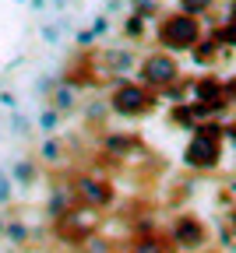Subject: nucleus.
<instances>
[{
    "label": "nucleus",
    "mask_w": 236,
    "mask_h": 253,
    "mask_svg": "<svg viewBox=\"0 0 236 253\" xmlns=\"http://www.w3.org/2000/svg\"><path fill=\"white\" fill-rule=\"evenodd\" d=\"M201 39H205V28H201V18L173 11V14H162L155 25V42L166 53H190Z\"/></svg>",
    "instance_id": "obj_1"
},
{
    "label": "nucleus",
    "mask_w": 236,
    "mask_h": 253,
    "mask_svg": "<svg viewBox=\"0 0 236 253\" xmlns=\"http://www.w3.org/2000/svg\"><path fill=\"white\" fill-rule=\"evenodd\" d=\"M106 99H110L113 116H123V120H141V116H148V113L159 106V91L145 88L138 78H123V81H117V84L110 88Z\"/></svg>",
    "instance_id": "obj_2"
},
{
    "label": "nucleus",
    "mask_w": 236,
    "mask_h": 253,
    "mask_svg": "<svg viewBox=\"0 0 236 253\" xmlns=\"http://www.w3.org/2000/svg\"><path fill=\"white\" fill-rule=\"evenodd\" d=\"M138 78L145 88H152V91H162L166 84H173L177 78H183L180 74V63H177V53H166V49H155V53H148L141 63H138Z\"/></svg>",
    "instance_id": "obj_3"
},
{
    "label": "nucleus",
    "mask_w": 236,
    "mask_h": 253,
    "mask_svg": "<svg viewBox=\"0 0 236 253\" xmlns=\"http://www.w3.org/2000/svg\"><path fill=\"white\" fill-rule=\"evenodd\" d=\"M71 186L85 208H95V211H106L113 208L117 201V186L110 176H99V172H74L71 176Z\"/></svg>",
    "instance_id": "obj_4"
},
{
    "label": "nucleus",
    "mask_w": 236,
    "mask_h": 253,
    "mask_svg": "<svg viewBox=\"0 0 236 253\" xmlns=\"http://www.w3.org/2000/svg\"><path fill=\"white\" fill-rule=\"evenodd\" d=\"M166 236H170L173 250H190V253H201V250L208 246V225H205V221H201L197 214H177Z\"/></svg>",
    "instance_id": "obj_5"
},
{
    "label": "nucleus",
    "mask_w": 236,
    "mask_h": 253,
    "mask_svg": "<svg viewBox=\"0 0 236 253\" xmlns=\"http://www.w3.org/2000/svg\"><path fill=\"white\" fill-rule=\"evenodd\" d=\"M95 63H99V74L103 78H110L113 84L117 81H123V78H134L138 74V56H134V49H120V46H106V49H99L95 53Z\"/></svg>",
    "instance_id": "obj_6"
},
{
    "label": "nucleus",
    "mask_w": 236,
    "mask_h": 253,
    "mask_svg": "<svg viewBox=\"0 0 236 253\" xmlns=\"http://www.w3.org/2000/svg\"><path fill=\"white\" fill-rule=\"evenodd\" d=\"M219 162H222V141H212L205 134H190V141L183 148V166L194 172H208V169H219Z\"/></svg>",
    "instance_id": "obj_7"
},
{
    "label": "nucleus",
    "mask_w": 236,
    "mask_h": 253,
    "mask_svg": "<svg viewBox=\"0 0 236 253\" xmlns=\"http://www.w3.org/2000/svg\"><path fill=\"white\" fill-rule=\"evenodd\" d=\"M141 151V137L134 130H103L99 134V155L113 158V162H123V158Z\"/></svg>",
    "instance_id": "obj_8"
},
{
    "label": "nucleus",
    "mask_w": 236,
    "mask_h": 253,
    "mask_svg": "<svg viewBox=\"0 0 236 253\" xmlns=\"http://www.w3.org/2000/svg\"><path fill=\"white\" fill-rule=\"evenodd\" d=\"M190 99L212 106L219 120H222V113L229 109V102H226V84H222V78H215V74H201V78H194V84H190Z\"/></svg>",
    "instance_id": "obj_9"
},
{
    "label": "nucleus",
    "mask_w": 236,
    "mask_h": 253,
    "mask_svg": "<svg viewBox=\"0 0 236 253\" xmlns=\"http://www.w3.org/2000/svg\"><path fill=\"white\" fill-rule=\"evenodd\" d=\"M78 204H81V201H78V194H74L71 179H60V183H53V186H50L46 204H43V214H46L50 221H60V218L71 214Z\"/></svg>",
    "instance_id": "obj_10"
},
{
    "label": "nucleus",
    "mask_w": 236,
    "mask_h": 253,
    "mask_svg": "<svg viewBox=\"0 0 236 253\" xmlns=\"http://www.w3.org/2000/svg\"><path fill=\"white\" fill-rule=\"evenodd\" d=\"M7 172H11V179L21 190H32V186L39 183V176H43V162H39V158H32V155H18Z\"/></svg>",
    "instance_id": "obj_11"
},
{
    "label": "nucleus",
    "mask_w": 236,
    "mask_h": 253,
    "mask_svg": "<svg viewBox=\"0 0 236 253\" xmlns=\"http://www.w3.org/2000/svg\"><path fill=\"white\" fill-rule=\"evenodd\" d=\"M78 95H81V88H78V84H71V81H63V78H60V84H57V88H53V95H50V106H53V109H60V116H71V113L78 109V102H81Z\"/></svg>",
    "instance_id": "obj_12"
},
{
    "label": "nucleus",
    "mask_w": 236,
    "mask_h": 253,
    "mask_svg": "<svg viewBox=\"0 0 236 253\" xmlns=\"http://www.w3.org/2000/svg\"><path fill=\"white\" fill-rule=\"evenodd\" d=\"M127 253H173V243H170V236L145 232V236H138L127 246Z\"/></svg>",
    "instance_id": "obj_13"
},
{
    "label": "nucleus",
    "mask_w": 236,
    "mask_h": 253,
    "mask_svg": "<svg viewBox=\"0 0 236 253\" xmlns=\"http://www.w3.org/2000/svg\"><path fill=\"white\" fill-rule=\"evenodd\" d=\"M110 116H113V109H110V99H106V95H103V99H88V102H85V126H88V130L106 126Z\"/></svg>",
    "instance_id": "obj_14"
},
{
    "label": "nucleus",
    "mask_w": 236,
    "mask_h": 253,
    "mask_svg": "<svg viewBox=\"0 0 236 253\" xmlns=\"http://www.w3.org/2000/svg\"><path fill=\"white\" fill-rule=\"evenodd\" d=\"M63 151H67V141H60L57 134H50V137H43V144H39V162L43 166H60L63 162Z\"/></svg>",
    "instance_id": "obj_15"
},
{
    "label": "nucleus",
    "mask_w": 236,
    "mask_h": 253,
    "mask_svg": "<svg viewBox=\"0 0 236 253\" xmlns=\"http://www.w3.org/2000/svg\"><path fill=\"white\" fill-rule=\"evenodd\" d=\"M219 49H222V42L215 39V36H205L194 49H190V56H194V63L197 67H208V63H215L219 60Z\"/></svg>",
    "instance_id": "obj_16"
},
{
    "label": "nucleus",
    "mask_w": 236,
    "mask_h": 253,
    "mask_svg": "<svg viewBox=\"0 0 236 253\" xmlns=\"http://www.w3.org/2000/svg\"><path fill=\"white\" fill-rule=\"evenodd\" d=\"M4 243L7 246H28L32 243V229L25 225V221H18V218H7V229H4Z\"/></svg>",
    "instance_id": "obj_17"
},
{
    "label": "nucleus",
    "mask_w": 236,
    "mask_h": 253,
    "mask_svg": "<svg viewBox=\"0 0 236 253\" xmlns=\"http://www.w3.org/2000/svg\"><path fill=\"white\" fill-rule=\"evenodd\" d=\"M60 123H63V116H60V109H53L50 102H43V109H39V116H36V126L43 130V137H50V134H57L60 130Z\"/></svg>",
    "instance_id": "obj_18"
},
{
    "label": "nucleus",
    "mask_w": 236,
    "mask_h": 253,
    "mask_svg": "<svg viewBox=\"0 0 236 253\" xmlns=\"http://www.w3.org/2000/svg\"><path fill=\"white\" fill-rule=\"evenodd\" d=\"M190 78H177L173 84H166L162 91H159V99H166L170 106H177V102H187V95H190Z\"/></svg>",
    "instance_id": "obj_19"
},
{
    "label": "nucleus",
    "mask_w": 236,
    "mask_h": 253,
    "mask_svg": "<svg viewBox=\"0 0 236 253\" xmlns=\"http://www.w3.org/2000/svg\"><path fill=\"white\" fill-rule=\"evenodd\" d=\"M57 84H60V74H39L36 81H32V95H36L39 102H50V95H53Z\"/></svg>",
    "instance_id": "obj_20"
},
{
    "label": "nucleus",
    "mask_w": 236,
    "mask_h": 253,
    "mask_svg": "<svg viewBox=\"0 0 236 253\" xmlns=\"http://www.w3.org/2000/svg\"><path fill=\"white\" fill-rule=\"evenodd\" d=\"M127 7H130L134 14H141L145 21H152V18L162 14V0H127Z\"/></svg>",
    "instance_id": "obj_21"
},
{
    "label": "nucleus",
    "mask_w": 236,
    "mask_h": 253,
    "mask_svg": "<svg viewBox=\"0 0 236 253\" xmlns=\"http://www.w3.org/2000/svg\"><path fill=\"white\" fill-rule=\"evenodd\" d=\"M63 21H43L39 25V39L46 42V46H60V39H63Z\"/></svg>",
    "instance_id": "obj_22"
},
{
    "label": "nucleus",
    "mask_w": 236,
    "mask_h": 253,
    "mask_svg": "<svg viewBox=\"0 0 236 253\" xmlns=\"http://www.w3.org/2000/svg\"><path fill=\"white\" fill-rule=\"evenodd\" d=\"M7 126H11V134H14V137H28L32 130H36V123H32L25 113H18V109H11V120H7Z\"/></svg>",
    "instance_id": "obj_23"
},
{
    "label": "nucleus",
    "mask_w": 236,
    "mask_h": 253,
    "mask_svg": "<svg viewBox=\"0 0 236 253\" xmlns=\"http://www.w3.org/2000/svg\"><path fill=\"white\" fill-rule=\"evenodd\" d=\"M212 7H215V0H180V11L183 14H194V18L212 14Z\"/></svg>",
    "instance_id": "obj_24"
},
{
    "label": "nucleus",
    "mask_w": 236,
    "mask_h": 253,
    "mask_svg": "<svg viewBox=\"0 0 236 253\" xmlns=\"http://www.w3.org/2000/svg\"><path fill=\"white\" fill-rule=\"evenodd\" d=\"M78 250H81V253H110V250H113V243H110L106 236L92 232V236H88V239H85V243H81Z\"/></svg>",
    "instance_id": "obj_25"
},
{
    "label": "nucleus",
    "mask_w": 236,
    "mask_h": 253,
    "mask_svg": "<svg viewBox=\"0 0 236 253\" xmlns=\"http://www.w3.org/2000/svg\"><path fill=\"white\" fill-rule=\"evenodd\" d=\"M123 36H127V39H141V36H145V18L130 11V14L123 18Z\"/></svg>",
    "instance_id": "obj_26"
},
{
    "label": "nucleus",
    "mask_w": 236,
    "mask_h": 253,
    "mask_svg": "<svg viewBox=\"0 0 236 253\" xmlns=\"http://www.w3.org/2000/svg\"><path fill=\"white\" fill-rule=\"evenodd\" d=\"M14 201V179L7 169H0V208H7Z\"/></svg>",
    "instance_id": "obj_27"
},
{
    "label": "nucleus",
    "mask_w": 236,
    "mask_h": 253,
    "mask_svg": "<svg viewBox=\"0 0 236 253\" xmlns=\"http://www.w3.org/2000/svg\"><path fill=\"white\" fill-rule=\"evenodd\" d=\"M212 36L222 46H236V25H219V28H212Z\"/></svg>",
    "instance_id": "obj_28"
},
{
    "label": "nucleus",
    "mask_w": 236,
    "mask_h": 253,
    "mask_svg": "<svg viewBox=\"0 0 236 253\" xmlns=\"http://www.w3.org/2000/svg\"><path fill=\"white\" fill-rule=\"evenodd\" d=\"M74 46H78V49H92V46H95V32H92V28H78V32H74Z\"/></svg>",
    "instance_id": "obj_29"
},
{
    "label": "nucleus",
    "mask_w": 236,
    "mask_h": 253,
    "mask_svg": "<svg viewBox=\"0 0 236 253\" xmlns=\"http://www.w3.org/2000/svg\"><path fill=\"white\" fill-rule=\"evenodd\" d=\"M92 32H95V39H99V36H106V32H110V18H106V14H95Z\"/></svg>",
    "instance_id": "obj_30"
},
{
    "label": "nucleus",
    "mask_w": 236,
    "mask_h": 253,
    "mask_svg": "<svg viewBox=\"0 0 236 253\" xmlns=\"http://www.w3.org/2000/svg\"><path fill=\"white\" fill-rule=\"evenodd\" d=\"M222 84H226V102H229V106H236V74H233V78H226Z\"/></svg>",
    "instance_id": "obj_31"
},
{
    "label": "nucleus",
    "mask_w": 236,
    "mask_h": 253,
    "mask_svg": "<svg viewBox=\"0 0 236 253\" xmlns=\"http://www.w3.org/2000/svg\"><path fill=\"white\" fill-rule=\"evenodd\" d=\"M0 106H7V109H18V95L4 88V91H0Z\"/></svg>",
    "instance_id": "obj_32"
},
{
    "label": "nucleus",
    "mask_w": 236,
    "mask_h": 253,
    "mask_svg": "<svg viewBox=\"0 0 236 253\" xmlns=\"http://www.w3.org/2000/svg\"><path fill=\"white\" fill-rule=\"evenodd\" d=\"M226 141H233V144H236V120H229V123H226Z\"/></svg>",
    "instance_id": "obj_33"
},
{
    "label": "nucleus",
    "mask_w": 236,
    "mask_h": 253,
    "mask_svg": "<svg viewBox=\"0 0 236 253\" xmlns=\"http://www.w3.org/2000/svg\"><path fill=\"white\" fill-rule=\"evenodd\" d=\"M222 25H236V0L229 4V11H226V21H222Z\"/></svg>",
    "instance_id": "obj_34"
},
{
    "label": "nucleus",
    "mask_w": 236,
    "mask_h": 253,
    "mask_svg": "<svg viewBox=\"0 0 236 253\" xmlns=\"http://www.w3.org/2000/svg\"><path fill=\"white\" fill-rule=\"evenodd\" d=\"M120 7H123V0H110V4H106V11H103V14H110V11H120Z\"/></svg>",
    "instance_id": "obj_35"
},
{
    "label": "nucleus",
    "mask_w": 236,
    "mask_h": 253,
    "mask_svg": "<svg viewBox=\"0 0 236 253\" xmlns=\"http://www.w3.org/2000/svg\"><path fill=\"white\" fill-rule=\"evenodd\" d=\"M43 7H50V0H32V11H43Z\"/></svg>",
    "instance_id": "obj_36"
},
{
    "label": "nucleus",
    "mask_w": 236,
    "mask_h": 253,
    "mask_svg": "<svg viewBox=\"0 0 236 253\" xmlns=\"http://www.w3.org/2000/svg\"><path fill=\"white\" fill-rule=\"evenodd\" d=\"M50 4H53L57 11H67V4H71V0H50Z\"/></svg>",
    "instance_id": "obj_37"
},
{
    "label": "nucleus",
    "mask_w": 236,
    "mask_h": 253,
    "mask_svg": "<svg viewBox=\"0 0 236 253\" xmlns=\"http://www.w3.org/2000/svg\"><path fill=\"white\" fill-rule=\"evenodd\" d=\"M4 229H7V214L0 211V239H4Z\"/></svg>",
    "instance_id": "obj_38"
},
{
    "label": "nucleus",
    "mask_w": 236,
    "mask_h": 253,
    "mask_svg": "<svg viewBox=\"0 0 236 253\" xmlns=\"http://www.w3.org/2000/svg\"><path fill=\"white\" fill-rule=\"evenodd\" d=\"M229 221H233V229H236V208H233V211H229Z\"/></svg>",
    "instance_id": "obj_39"
},
{
    "label": "nucleus",
    "mask_w": 236,
    "mask_h": 253,
    "mask_svg": "<svg viewBox=\"0 0 236 253\" xmlns=\"http://www.w3.org/2000/svg\"><path fill=\"white\" fill-rule=\"evenodd\" d=\"M177 253H190V250H177Z\"/></svg>",
    "instance_id": "obj_40"
},
{
    "label": "nucleus",
    "mask_w": 236,
    "mask_h": 253,
    "mask_svg": "<svg viewBox=\"0 0 236 253\" xmlns=\"http://www.w3.org/2000/svg\"><path fill=\"white\" fill-rule=\"evenodd\" d=\"M11 253H18V246H14V250H11Z\"/></svg>",
    "instance_id": "obj_41"
},
{
    "label": "nucleus",
    "mask_w": 236,
    "mask_h": 253,
    "mask_svg": "<svg viewBox=\"0 0 236 253\" xmlns=\"http://www.w3.org/2000/svg\"><path fill=\"white\" fill-rule=\"evenodd\" d=\"M18 4H25V0H18Z\"/></svg>",
    "instance_id": "obj_42"
},
{
    "label": "nucleus",
    "mask_w": 236,
    "mask_h": 253,
    "mask_svg": "<svg viewBox=\"0 0 236 253\" xmlns=\"http://www.w3.org/2000/svg\"><path fill=\"white\" fill-rule=\"evenodd\" d=\"M0 137H4V130H0Z\"/></svg>",
    "instance_id": "obj_43"
}]
</instances>
